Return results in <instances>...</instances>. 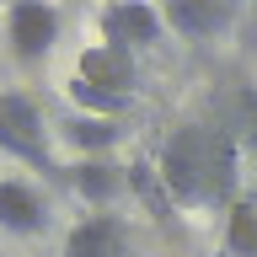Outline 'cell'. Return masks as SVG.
Segmentation results:
<instances>
[{
  "instance_id": "11",
  "label": "cell",
  "mask_w": 257,
  "mask_h": 257,
  "mask_svg": "<svg viewBox=\"0 0 257 257\" xmlns=\"http://www.w3.org/2000/svg\"><path fill=\"white\" fill-rule=\"evenodd\" d=\"M0 118H6L32 150H48V140H43V112H38V102H32L27 91H0Z\"/></svg>"
},
{
  "instance_id": "4",
  "label": "cell",
  "mask_w": 257,
  "mask_h": 257,
  "mask_svg": "<svg viewBox=\"0 0 257 257\" xmlns=\"http://www.w3.org/2000/svg\"><path fill=\"white\" fill-rule=\"evenodd\" d=\"M161 27L188 38V43H204V38H220L230 22H236V0H161Z\"/></svg>"
},
{
  "instance_id": "9",
  "label": "cell",
  "mask_w": 257,
  "mask_h": 257,
  "mask_svg": "<svg viewBox=\"0 0 257 257\" xmlns=\"http://www.w3.org/2000/svg\"><path fill=\"white\" fill-rule=\"evenodd\" d=\"M123 134H128V128L118 123V118H86V112H70V118H59V128H54V140L70 145V150H75V161L107 156Z\"/></svg>"
},
{
  "instance_id": "1",
  "label": "cell",
  "mask_w": 257,
  "mask_h": 257,
  "mask_svg": "<svg viewBox=\"0 0 257 257\" xmlns=\"http://www.w3.org/2000/svg\"><path fill=\"white\" fill-rule=\"evenodd\" d=\"M156 177L177 209H230L241 198V145L225 123H182L161 145Z\"/></svg>"
},
{
  "instance_id": "6",
  "label": "cell",
  "mask_w": 257,
  "mask_h": 257,
  "mask_svg": "<svg viewBox=\"0 0 257 257\" xmlns=\"http://www.w3.org/2000/svg\"><path fill=\"white\" fill-rule=\"evenodd\" d=\"M75 75H80V80H91V86H102V91H118V96H134V86H140L134 54H123V48H112V43L80 48Z\"/></svg>"
},
{
  "instance_id": "3",
  "label": "cell",
  "mask_w": 257,
  "mask_h": 257,
  "mask_svg": "<svg viewBox=\"0 0 257 257\" xmlns=\"http://www.w3.org/2000/svg\"><path fill=\"white\" fill-rule=\"evenodd\" d=\"M96 27H102V43L123 48V54H140V48H156L161 43V11L150 0H107L102 16H96Z\"/></svg>"
},
{
  "instance_id": "7",
  "label": "cell",
  "mask_w": 257,
  "mask_h": 257,
  "mask_svg": "<svg viewBox=\"0 0 257 257\" xmlns=\"http://www.w3.org/2000/svg\"><path fill=\"white\" fill-rule=\"evenodd\" d=\"M64 257H128V225L118 214H86L70 225Z\"/></svg>"
},
{
  "instance_id": "13",
  "label": "cell",
  "mask_w": 257,
  "mask_h": 257,
  "mask_svg": "<svg viewBox=\"0 0 257 257\" xmlns=\"http://www.w3.org/2000/svg\"><path fill=\"white\" fill-rule=\"evenodd\" d=\"M225 128L236 134V145L257 150V86H241V91L230 96V118H225Z\"/></svg>"
},
{
  "instance_id": "15",
  "label": "cell",
  "mask_w": 257,
  "mask_h": 257,
  "mask_svg": "<svg viewBox=\"0 0 257 257\" xmlns=\"http://www.w3.org/2000/svg\"><path fill=\"white\" fill-rule=\"evenodd\" d=\"M0 6H11V0H0Z\"/></svg>"
},
{
  "instance_id": "10",
  "label": "cell",
  "mask_w": 257,
  "mask_h": 257,
  "mask_svg": "<svg viewBox=\"0 0 257 257\" xmlns=\"http://www.w3.org/2000/svg\"><path fill=\"white\" fill-rule=\"evenodd\" d=\"M64 96H70V107L86 112V118H118V123H123V112H128V96L102 91V86H91V80H80V75L64 80Z\"/></svg>"
},
{
  "instance_id": "12",
  "label": "cell",
  "mask_w": 257,
  "mask_h": 257,
  "mask_svg": "<svg viewBox=\"0 0 257 257\" xmlns=\"http://www.w3.org/2000/svg\"><path fill=\"white\" fill-rule=\"evenodd\" d=\"M225 252L257 257V198H236L225 209Z\"/></svg>"
},
{
  "instance_id": "14",
  "label": "cell",
  "mask_w": 257,
  "mask_h": 257,
  "mask_svg": "<svg viewBox=\"0 0 257 257\" xmlns=\"http://www.w3.org/2000/svg\"><path fill=\"white\" fill-rule=\"evenodd\" d=\"M0 150H6L11 161H27V166H38L43 177H54V182H59V161L48 156V150H32V145L22 140V134H16L11 123H6V118H0Z\"/></svg>"
},
{
  "instance_id": "5",
  "label": "cell",
  "mask_w": 257,
  "mask_h": 257,
  "mask_svg": "<svg viewBox=\"0 0 257 257\" xmlns=\"http://www.w3.org/2000/svg\"><path fill=\"white\" fill-rule=\"evenodd\" d=\"M48 198L22 177H0V230L11 236H43L48 230Z\"/></svg>"
},
{
  "instance_id": "2",
  "label": "cell",
  "mask_w": 257,
  "mask_h": 257,
  "mask_svg": "<svg viewBox=\"0 0 257 257\" xmlns=\"http://www.w3.org/2000/svg\"><path fill=\"white\" fill-rule=\"evenodd\" d=\"M59 27L64 16L54 0H11L6 6V43L22 64H43L59 43Z\"/></svg>"
},
{
  "instance_id": "8",
  "label": "cell",
  "mask_w": 257,
  "mask_h": 257,
  "mask_svg": "<svg viewBox=\"0 0 257 257\" xmlns=\"http://www.w3.org/2000/svg\"><path fill=\"white\" fill-rule=\"evenodd\" d=\"M59 182L70 193H80L86 204H112L118 193H123V166H112L107 156H86V161H70V166H59Z\"/></svg>"
}]
</instances>
